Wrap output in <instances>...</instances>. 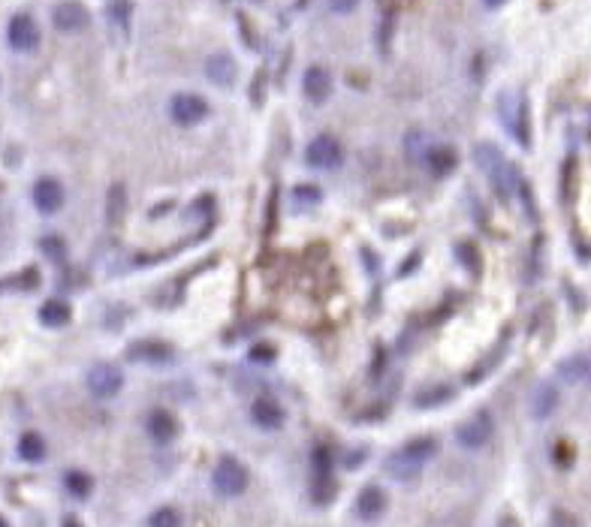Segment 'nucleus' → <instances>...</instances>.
I'll list each match as a JSON object with an SVG mask.
<instances>
[{"label":"nucleus","instance_id":"f257e3e1","mask_svg":"<svg viewBox=\"0 0 591 527\" xmlns=\"http://www.w3.org/2000/svg\"><path fill=\"white\" fill-rule=\"evenodd\" d=\"M435 455V440L432 437H419V440H410L401 446L399 452L389 455L387 470L389 476H396L401 482H410L414 476H419V470L426 467V461Z\"/></svg>","mask_w":591,"mask_h":527},{"label":"nucleus","instance_id":"f03ea898","mask_svg":"<svg viewBox=\"0 0 591 527\" xmlns=\"http://www.w3.org/2000/svg\"><path fill=\"white\" fill-rule=\"evenodd\" d=\"M477 163L480 169L486 172V178L492 181V187L498 190L501 199H513V193H516V172H513V166L507 163L504 154L495 148V145H477Z\"/></svg>","mask_w":591,"mask_h":527},{"label":"nucleus","instance_id":"7ed1b4c3","mask_svg":"<svg viewBox=\"0 0 591 527\" xmlns=\"http://www.w3.org/2000/svg\"><path fill=\"white\" fill-rule=\"evenodd\" d=\"M248 482H250L248 467H245V464H241L239 458H232V455L220 458L218 467H214V473H211V485H214V491H218L220 497H239V495H245Z\"/></svg>","mask_w":591,"mask_h":527},{"label":"nucleus","instance_id":"20e7f679","mask_svg":"<svg viewBox=\"0 0 591 527\" xmlns=\"http://www.w3.org/2000/svg\"><path fill=\"white\" fill-rule=\"evenodd\" d=\"M305 160L311 169H324V172H333L344 163V148L342 142L333 136H317L311 145L305 148Z\"/></svg>","mask_w":591,"mask_h":527},{"label":"nucleus","instance_id":"39448f33","mask_svg":"<svg viewBox=\"0 0 591 527\" xmlns=\"http://www.w3.org/2000/svg\"><path fill=\"white\" fill-rule=\"evenodd\" d=\"M169 115H173L175 124L182 127H196L209 118V103L202 100L200 94H175L169 100Z\"/></svg>","mask_w":591,"mask_h":527},{"label":"nucleus","instance_id":"423d86ee","mask_svg":"<svg viewBox=\"0 0 591 527\" xmlns=\"http://www.w3.org/2000/svg\"><path fill=\"white\" fill-rule=\"evenodd\" d=\"M52 24H55L61 33H79L91 24V13H88V6L79 4V0H61L55 10H52Z\"/></svg>","mask_w":591,"mask_h":527},{"label":"nucleus","instance_id":"0eeeda50","mask_svg":"<svg viewBox=\"0 0 591 527\" xmlns=\"http://www.w3.org/2000/svg\"><path fill=\"white\" fill-rule=\"evenodd\" d=\"M88 389H91L94 398H115L124 389L121 368H115V365H109V362L94 365V368L88 371Z\"/></svg>","mask_w":591,"mask_h":527},{"label":"nucleus","instance_id":"6e6552de","mask_svg":"<svg viewBox=\"0 0 591 527\" xmlns=\"http://www.w3.org/2000/svg\"><path fill=\"white\" fill-rule=\"evenodd\" d=\"M492 431H495V422H492V416L486 413V410H480V413H474L468 422L459 425L455 440H459L464 449H483V446L489 443Z\"/></svg>","mask_w":591,"mask_h":527},{"label":"nucleus","instance_id":"1a4fd4ad","mask_svg":"<svg viewBox=\"0 0 591 527\" xmlns=\"http://www.w3.org/2000/svg\"><path fill=\"white\" fill-rule=\"evenodd\" d=\"M6 40H10L13 51H33L40 46V24L28 13L13 15L10 28H6Z\"/></svg>","mask_w":591,"mask_h":527},{"label":"nucleus","instance_id":"9d476101","mask_svg":"<svg viewBox=\"0 0 591 527\" xmlns=\"http://www.w3.org/2000/svg\"><path fill=\"white\" fill-rule=\"evenodd\" d=\"M33 205L42 211V214H55L64 208V184L58 178H40L33 184Z\"/></svg>","mask_w":591,"mask_h":527},{"label":"nucleus","instance_id":"9b49d317","mask_svg":"<svg viewBox=\"0 0 591 527\" xmlns=\"http://www.w3.org/2000/svg\"><path fill=\"white\" fill-rule=\"evenodd\" d=\"M302 91L311 103H326L329 94H333V76L324 67H308L305 76H302Z\"/></svg>","mask_w":591,"mask_h":527},{"label":"nucleus","instance_id":"f8f14e48","mask_svg":"<svg viewBox=\"0 0 591 527\" xmlns=\"http://www.w3.org/2000/svg\"><path fill=\"white\" fill-rule=\"evenodd\" d=\"M127 359L133 362H145V365H169L175 359V350L160 341H139L127 350Z\"/></svg>","mask_w":591,"mask_h":527},{"label":"nucleus","instance_id":"ddd939ff","mask_svg":"<svg viewBox=\"0 0 591 527\" xmlns=\"http://www.w3.org/2000/svg\"><path fill=\"white\" fill-rule=\"evenodd\" d=\"M501 112H504V121H507V130L513 136L528 145V118H525V103L522 100H513V97H504L501 103Z\"/></svg>","mask_w":591,"mask_h":527},{"label":"nucleus","instance_id":"4468645a","mask_svg":"<svg viewBox=\"0 0 591 527\" xmlns=\"http://www.w3.org/2000/svg\"><path fill=\"white\" fill-rule=\"evenodd\" d=\"M205 76L211 79L214 85H220V88H227L236 82V76H239V67H236V60H232L230 55H211L209 60H205Z\"/></svg>","mask_w":591,"mask_h":527},{"label":"nucleus","instance_id":"2eb2a0df","mask_svg":"<svg viewBox=\"0 0 591 527\" xmlns=\"http://www.w3.org/2000/svg\"><path fill=\"white\" fill-rule=\"evenodd\" d=\"M250 416H254V422L259 428H266V431L281 428V422H284V410H281V404H275L272 398H257L254 407H250Z\"/></svg>","mask_w":591,"mask_h":527},{"label":"nucleus","instance_id":"dca6fc26","mask_svg":"<svg viewBox=\"0 0 591 527\" xmlns=\"http://www.w3.org/2000/svg\"><path fill=\"white\" fill-rule=\"evenodd\" d=\"M145 428H148V437L155 443H169L175 437V431H178L173 413H166V410H155V413L148 416Z\"/></svg>","mask_w":591,"mask_h":527},{"label":"nucleus","instance_id":"f3484780","mask_svg":"<svg viewBox=\"0 0 591 527\" xmlns=\"http://www.w3.org/2000/svg\"><path fill=\"white\" fill-rule=\"evenodd\" d=\"M455 163H459V157H455V151L450 145H435L432 151H428V157H426V166H428V172H432L435 178H444V175H450Z\"/></svg>","mask_w":591,"mask_h":527},{"label":"nucleus","instance_id":"a211bd4d","mask_svg":"<svg viewBox=\"0 0 591 527\" xmlns=\"http://www.w3.org/2000/svg\"><path fill=\"white\" fill-rule=\"evenodd\" d=\"M387 509V495L378 485L362 488V495L356 497V515L360 518H378Z\"/></svg>","mask_w":591,"mask_h":527},{"label":"nucleus","instance_id":"6ab92c4d","mask_svg":"<svg viewBox=\"0 0 591 527\" xmlns=\"http://www.w3.org/2000/svg\"><path fill=\"white\" fill-rule=\"evenodd\" d=\"M40 319H42V326H49V328L67 326L70 323V305L61 299H49L46 305L40 308Z\"/></svg>","mask_w":591,"mask_h":527},{"label":"nucleus","instance_id":"aec40b11","mask_svg":"<svg viewBox=\"0 0 591 527\" xmlns=\"http://www.w3.org/2000/svg\"><path fill=\"white\" fill-rule=\"evenodd\" d=\"M19 455H22V461H31V464H37L46 458V440H42L40 434H22V440H19Z\"/></svg>","mask_w":591,"mask_h":527},{"label":"nucleus","instance_id":"412c9836","mask_svg":"<svg viewBox=\"0 0 591 527\" xmlns=\"http://www.w3.org/2000/svg\"><path fill=\"white\" fill-rule=\"evenodd\" d=\"M124 208H127V196H124L121 184H115L109 190V196H106V217H109L112 223H121Z\"/></svg>","mask_w":591,"mask_h":527},{"label":"nucleus","instance_id":"4be33fe9","mask_svg":"<svg viewBox=\"0 0 591 527\" xmlns=\"http://www.w3.org/2000/svg\"><path fill=\"white\" fill-rule=\"evenodd\" d=\"M405 148H408V157L414 160V163H417V160H426L428 151H432V145H428V136H426V133H419V130L408 133Z\"/></svg>","mask_w":591,"mask_h":527},{"label":"nucleus","instance_id":"5701e85b","mask_svg":"<svg viewBox=\"0 0 591 527\" xmlns=\"http://www.w3.org/2000/svg\"><path fill=\"white\" fill-rule=\"evenodd\" d=\"M64 485H67V491L73 497H88L91 495V476H88V473H82V470H70L67 476H64Z\"/></svg>","mask_w":591,"mask_h":527},{"label":"nucleus","instance_id":"b1692460","mask_svg":"<svg viewBox=\"0 0 591 527\" xmlns=\"http://www.w3.org/2000/svg\"><path fill=\"white\" fill-rule=\"evenodd\" d=\"M130 15H133L130 0H112L109 4V19L118 31H130Z\"/></svg>","mask_w":591,"mask_h":527},{"label":"nucleus","instance_id":"393cba45","mask_svg":"<svg viewBox=\"0 0 591 527\" xmlns=\"http://www.w3.org/2000/svg\"><path fill=\"white\" fill-rule=\"evenodd\" d=\"M148 527H182V515H178V509L173 506H160L151 513Z\"/></svg>","mask_w":591,"mask_h":527},{"label":"nucleus","instance_id":"a878e982","mask_svg":"<svg viewBox=\"0 0 591 527\" xmlns=\"http://www.w3.org/2000/svg\"><path fill=\"white\" fill-rule=\"evenodd\" d=\"M555 401H558V395H555V389L549 386H543L540 392L534 395V416H549L552 413V407H555Z\"/></svg>","mask_w":591,"mask_h":527},{"label":"nucleus","instance_id":"bb28decb","mask_svg":"<svg viewBox=\"0 0 591 527\" xmlns=\"http://www.w3.org/2000/svg\"><path fill=\"white\" fill-rule=\"evenodd\" d=\"M40 245H42V254H46V256H52V259H64V241H61V238L49 236V238H42Z\"/></svg>","mask_w":591,"mask_h":527},{"label":"nucleus","instance_id":"cd10ccee","mask_svg":"<svg viewBox=\"0 0 591 527\" xmlns=\"http://www.w3.org/2000/svg\"><path fill=\"white\" fill-rule=\"evenodd\" d=\"M320 190L317 187H296V205H314Z\"/></svg>","mask_w":591,"mask_h":527},{"label":"nucleus","instance_id":"c85d7f7f","mask_svg":"<svg viewBox=\"0 0 591 527\" xmlns=\"http://www.w3.org/2000/svg\"><path fill=\"white\" fill-rule=\"evenodd\" d=\"M329 4V10L338 13V15H347V13H353L356 6H360V0H326Z\"/></svg>","mask_w":591,"mask_h":527},{"label":"nucleus","instance_id":"c756f323","mask_svg":"<svg viewBox=\"0 0 591 527\" xmlns=\"http://www.w3.org/2000/svg\"><path fill=\"white\" fill-rule=\"evenodd\" d=\"M389 31H392V13H387V19H383V24H380V49H383V51H387Z\"/></svg>","mask_w":591,"mask_h":527},{"label":"nucleus","instance_id":"7c9ffc66","mask_svg":"<svg viewBox=\"0 0 591 527\" xmlns=\"http://www.w3.org/2000/svg\"><path fill=\"white\" fill-rule=\"evenodd\" d=\"M483 4H486V6H489V10H498V6H504V4H507V0H483Z\"/></svg>","mask_w":591,"mask_h":527},{"label":"nucleus","instance_id":"2f4dec72","mask_svg":"<svg viewBox=\"0 0 591 527\" xmlns=\"http://www.w3.org/2000/svg\"><path fill=\"white\" fill-rule=\"evenodd\" d=\"M64 527H82V524H79V522H76V518H73V515H70V518H67V522H64Z\"/></svg>","mask_w":591,"mask_h":527},{"label":"nucleus","instance_id":"473e14b6","mask_svg":"<svg viewBox=\"0 0 591 527\" xmlns=\"http://www.w3.org/2000/svg\"><path fill=\"white\" fill-rule=\"evenodd\" d=\"M0 527H10V524H6V518H4V515H0Z\"/></svg>","mask_w":591,"mask_h":527}]
</instances>
